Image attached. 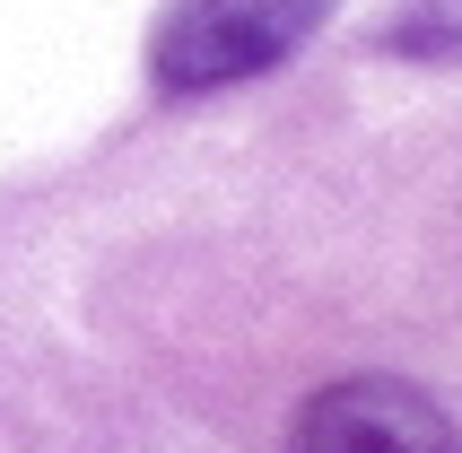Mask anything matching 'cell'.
<instances>
[{"label": "cell", "mask_w": 462, "mask_h": 453, "mask_svg": "<svg viewBox=\"0 0 462 453\" xmlns=\"http://www.w3.org/2000/svg\"><path fill=\"white\" fill-rule=\"evenodd\" d=\"M314 26H323V0H166L149 35V79L175 97L236 88V79H262L271 61H288Z\"/></svg>", "instance_id": "6da1fadb"}, {"label": "cell", "mask_w": 462, "mask_h": 453, "mask_svg": "<svg viewBox=\"0 0 462 453\" xmlns=\"http://www.w3.org/2000/svg\"><path fill=\"white\" fill-rule=\"evenodd\" d=\"M288 453H462V436L419 384L349 375V384H323L297 410Z\"/></svg>", "instance_id": "7a4b0ae2"}, {"label": "cell", "mask_w": 462, "mask_h": 453, "mask_svg": "<svg viewBox=\"0 0 462 453\" xmlns=\"http://www.w3.org/2000/svg\"><path fill=\"white\" fill-rule=\"evenodd\" d=\"M393 44H411V52H454V44H462V0H419L411 18L393 26Z\"/></svg>", "instance_id": "3957f363"}]
</instances>
